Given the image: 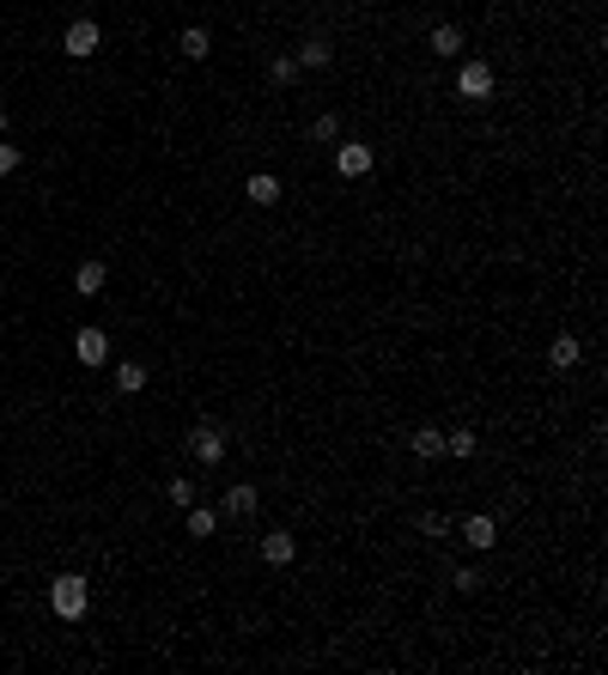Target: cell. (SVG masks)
<instances>
[{"mask_svg":"<svg viewBox=\"0 0 608 675\" xmlns=\"http://www.w3.org/2000/svg\"><path fill=\"white\" fill-rule=\"evenodd\" d=\"M182 536H189V542H219V536H226L219 506H213V499H195V506L182 511Z\"/></svg>","mask_w":608,"mask_h":675,"instance_id":"obj_10","label":"cell"},{"mask_svg":"<svg viewBox=\"0 0 608 675\" xmlns=\"http://www.w3.org/2000/svg\"><path fill=\"white\" fill-rule=\"evenodd\" d=\"M43 609L55 614L61 627H86L91 609H98V590H91V572L86 566H55L43 578Z\"/></svg>","mask_w":608,"mask_h":675,"instance_id":"obj_1","label":"cell"},{"mask_svg":"<svg viewBox=\"0 0 608 675\" xmlns=\"http://www.w3.org/2000/svg\"><path fill=\"white\" fill-rule=\"evenodd\" d=\"M451 92L463 98V104H493V98L505 92V79H499V67L486 62V55H463V62L451 67Z\"/></svg>","mask_w":608,"mask_h":675,"instance_id":"obj_2","label":"cell"},{"mask_svg":"<svg viewBox=\"0 0 608 675\" xmlns=\"http://www.w3.org/2000/svg\"><path fill=\"white\" fill-rule=\"evenodd\" d=\"M329 165H334V177L341 183H365L371 170L383 165V153H378V140H365V135H341L329 147Z\"/></svg>","mask_w":608,"mask_h":675,"instance_id":"obj_4","label":"cell"},{"mask_svg":"<svg viewBox=\"0 0 608 675\" xmlns=\"http://www.w3.org/2000/svg\"><path fill=\"white\" fill-rule=\"evenodd\" d=\"M213 506L226 523H262V487L243 475H219V493H213Z\"/></svg>","mask_w":608,"mask_h":675,"instance_id":"obj_7","label":"cell"},{"mask_svg":"<svg viewBox=\"0 0 608 675\" xmlns=\"http://www.w3.org/2000/svg\"><path fill=\"white\" fill-rule=\"evenodd\" d=\"M98 55H104V18H91V13L67 18V25H61V62L91 67Z\"/></svg>","mask_w":608,"mask_h":675,"instance_id":"obj_6","label":"cell"},{"mask_svg":"<svg viewBox=\"0 0 608 675\" xmlns=\"http://www.w3.org/2000/svg\"><path fill=\"white\" fill-rule=\"evenodd\" d=\"M110 280H116V268H110L104 256H79L74 268H67V292H74L79 305H104V298H116Z\"/></svg>","mask_w":608,"mask_h":675,"instance_id":"obj_8","label":"cell"},{"mask_svg":"<svg viewBox=\"0 0 608 675\" xmlns=\"http://www.w3.org/2000/svg\"><path fill=\"white\" fill-rule=\"evenodd\" d=\"M262 74H268V86H274V92H299V86H311V74L299 67V55H292V49H274Z\"/></svg>","mask_w":608,"mask_h":675,"instance_id":"obj_11","label":"cell"},{"mask_svg":"<svg viewBox=\"0 0 608 675\" xmlns=\"http://www.w3.org/2000/svg\"><path fill=\"white\" fill-rule=\"evenodd\" d=\"M25 165H30V153H25V147H18L13 135H7V140H0V183H13V177H18V170H25Z\"/></svg>","mask_w":608,"mask_h":675,"instance_id":"obj_12","label":"cell"},{"mask_svg":"<svg viewBox=\"0 0 608 675\" xmlns=\"http://www.w3.org/2000/svg\"><path fill=\"white\" fill-rule=\"evenodd\" d=\"M13 135V104H7V98H0V140Z\"/></svg>","mask_w":608,"mask_h":675,"instance_id":"obj_13","label":"cell"},{"mask_svg":"<svg viewBox=\"0 0 608 675\" xmlns=\"http://www.w3.org/2000/svg\"><path fill=\"white\" fill-rule=\"evenodd\" d=\"M104 378H110V390H116L122 402H152V396H159V390H152V366H147V359H135V354H116Z\"/></svg>","mask_w":608,"mask_h":675,"instance_id":"obj_9","label":"cell"},{"mask_svg":"<svg viewBox=\"0 0 608 675\" xmlns=\"http://www.w3.org/2000/svg\"><path fill=\"white\" fill-rule=\"evenodd\" d=\"M67 354H74V366H79V371L104 378L110 359H116V335H110L104 322H74V335H67Z\"/></svg>","mask_w":608,"mask_h":675,"instance_id":"obj_3","label":"cell"},{"mask_svg":"<svg viewBox=\"0 0 608 675\" xmlns=\"http://www.w3.org/2000/svg\"><path fill=\"white\" fill-rule=\"evenodd\" d=\"M182 450H189V462L207 469V475H226V462H231V438H226V426H213V420H195V426L182 432Z\"/></svg>","mask_w":608,"mask_h":675,"instance_id":"obj_5","label":"cell"}]
</instances>
